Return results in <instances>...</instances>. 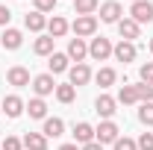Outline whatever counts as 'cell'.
Returning a JSON list of instances; mask_svg holds the SVG:
<instances>
[{"mask_svg":"<svg viewBox=\"0 0 153 150\" xmlns=\"http://www.w3.org/2000/svg\"><path fill=\"white\" fill-rule=\"evenodd\" d=\"M71 30H74L76 38H88V36H94V30H97V18L94 15H76Z\"/></svg>","mask_w":153,"mask_h":150,"instance_id":"obj_1","label":"cell"},{"mask_svg":"<svg viewBox=\"0 0 153 150\" xmlns=\"http://www.w3.org/2000/svg\"><path fill=\"white\" fill-rule=\"evenodd\" d=\"M118 132H121V130H118L115 121H103V124L94 130V141H97V144H115V141L121 138Z\"/></svg>","mask_w":153,"mask_h":150,"instance_id":"obj_2","label":"cell"},{"mask_svg":"<svg viewBox=\"0 0 153 150\" xmlns=\"http://www.w3.org/2000/svg\"><path fill=\"white\" fill-rule=\"evenodd\" d=\"M88 56L94 59V62H106V59L112 56V41L109 38H91V44H88Z\"/></svg>","mask_w":153,"mask_h":150,"instance_id":"obj_3","label":"cell"},{"mask_svg":"<svg viewBox=\"0 0 153 150\" xmlns=\"http://www.w3.org/2000/svg\"><path fill=\"white\" fill-rule=\"evenodd\" d=\"M130 15H133V21L141 27V24H150L153 21V3H147V0H135L133 9H130Z\"/></svg>","mask_w":153,"mask_h":150,"instance_id":"obj_4","label":"cell"},{"mask_svg":"<svg viewBox=\"0 0 153 150\" xmlns=\"http://www.w3.org/2000/svg\"><path fill=\"white\" fill-rule=\"evenodd\" d=\"M115 106H118V100H115V97H109V94H100V97L94 100V112L100 115V118H106V121H112V115L118 112Z\"/></svg>","mask_w":153,"mask_h":150,"instance_id":"obj_5","label":"cell"},{"mask_svg":"<svg viewBox=\"0 0 153 150\" xmlns=\"http://www.w3.org/2000/svg\"><path fill=\"white\" fill-rule=\"evenodd\" d=\"M0 109H3V115H6V118H21V112L27 109V103L21 100L18 94H9V97L0 103Z\"/></svg>","mask_w":153,"mask_h":150,"instance_id":"obj_6","label":"cell"},{"mask_svg":"<svg viewBox=\"0 0 153 150\" xmlns=\"http://www.w3.org/2000/svg\"><path fill=\"white\" fill-rule=\"evenodd\" d=\"M33 91H36L38 97H47V94H53V91H56L53 74H38L36 79H33Z\"/></svg>","mask_w":153,"mask_h":150,"instance_id":"obj_7","label":"cell"},{"mask_svg":"<svg viewBox=\"0 0 153 150\" xmlns=\"http://www.w3.org/2000/svg\"><path fill=\"white\" fill-rule=\"evenodd\" d=\"M124 15V9H121V3L118 0H109V3H103L100 6V21H106V24H118Z\"/></svg>","mask_w":153,"mask_h":150,"instance_id":"obj_8","label":"cell"},{"mask_svg":"<svg viewBox=\"0 0 153 150\" xmlns=\"http://www.w3.org/2000/svg\"><path fill=\"white\" fill-rule=\"evenodd\" d=\"M112 56L118 59V62H124V65H127V62H133V59H135V44L121 38V41L112 47Z\"/></svg>","mask_w":153,"mask_h":150,"instance_id":"obj_9","label":"cell"},{"mask_svg":"<svg viewBox=\"0 0 153 150\" xmlns=\"http://www.w3.org/2000/svg\"><path fill=\"white\" fill-rule=\"evenodd\" d=\"M6 79H9V85H15V88H24V85H30V71H27L24 65H15V68H9Z\"/></svg>","mask_w":153,"mask_h":150,"instance_id":"obj_10","label":"cell"},{"mask_svg":"<svg viewBox=\"0 0 153 150\" xmlns=\"http://www.w3.org/2000/svg\"><path fill=\"white\" fill-rule=\"evenodd\" d=\"M85 56H88V44H85V38H71V44H68V59H74L76 65H79Z\"/></svg>","mask_w":153,"mask_h":150,"instance_id":"obj_11","label":"cell"},{"mask_svg":"<svg viewBox=\"0 0 153 150\" xmlns=\"http://www.w3.org/2000/svg\"><path fill=\"white\" fill-rule=\"evenodd\" d=\"M68 74H71V85L76 88V85H85V82L91 79V68H88L85 62H79V65H74Z\"/></svg>","mask_w":153,"mask_h":150,"instance_id":"obj_12","label":"cell"},{"mask_svg":"<svg viewBox=\"0 0 153 150\" xmlns=\"http://www.w3.org/2000/svg\"><path fill=\"white\" fill-rule=\"evenodd\" d=\"M138 30H141V27H138L133 18H121V21H118V33H121V38H124V41L138 38Z\"/></svg>","mask_w":153,"mask_h":150,"instance_id":"obj_13","label":"cell"},{"mask_svg":"<svg viewBox=\"0 0 153 150\" xmlns=\"http://www.w3.org/2000/svg\"><path fill=\"white\" fill-rule=\"evenodd\" d=\"M44 138H59L65 132V121L62 118H44Z\"/></svg>","mask_w":153,"mask_h":150,"instance_id":"obj_14","label":"cell"},{"mask_svg":"<svg viewBox=\"0 0 153 150\" xmlns=\"http://www.w3.org/2000/svg\"><path fill=\"white\" fill-rule=\"evenodd\" d=\"M74 144H88V141H94V127H91V124H85V121H82V124H76L74 127Z\"/></svg>","mask_w":153,"mask_h":150,"instance_id":"obj_15","label":"cell"},{"mask_svg":"<svg viewBox=\"0 0 153 150\" xmlns=\"http://www.w3.org/2000/svg\"><path fill=\"white\" fill-rule=\"evenodd\" d=\"M21 41H24L21 30H12V27H6V33H3V38H0V44H3L6 50H18Z\"/></svg>","mask_w":153,"mask_h":150,"instance_id":"obj_16","label":"cell"},{"mask_svg":"<svg viewBox=\"0 0 153 150\" xmlns=\"http://www.w3.org/2000/svg\"><path fill=\"white\" fill-rule=\"evenodd\" d=\"M27 112H30V118L44 121V118H47V103H44V97H33V100L27 103Z\"/></svg>","mask_w":153,"mask_h":150,"instance_id":"obj_17","label":"cell"},{"mask_svg":"<svg viewBox=\"0 0 153 150\" xmlns=\"http://www.w3.org/2000/svg\"><path fill=\"white\" fill-rule=\"evenodd\" d=\"M24 147L27 150H47L44 132H27V135H24Z\"/></svg>","mask_w":153,"mask_h":150,"instance_id":"obj_18","label":"cell"},{"mask_svg":"<svg viewBox=\"0 0 153 150\" xmlns=\"http://www.w3.org/2000/svg\"><path fill=\"white\" fill-rule=\"evenodd\" d=\"M47 33H50L53 38H62L65 33H68V21L62 18V15H53V18L47 21Z\"/></svg>","mask_w":153,"mask_h":150,"instance_id":"obj_19","label":"cell"},{"mask_svg":"<svg viewBox=\"0 0 153 150\" xmlns=\"http://www.w3.org/2000/svg\"><path fill=\"white\" fill-rule=\"evenodd\" d=\"M68 62H71L68 53H56V50H53V53H50V62H47V65H50V74H62V71H68Z\"/></svg>","mask_w":153,"mask_h":150,"instance_id":"obj_20","label":"cell"},{"mask_svg":"<svg viewBox=\"0 0 153 150\" xmlns=\"http://www.w3.org/2000/svg\"><path fill=\"white\" fill-rule=\"evenodd\" d=\"M24 27H27V30H33V33H41V30L47 27V18H44L41 12H30V15L24 18Z\"/></svg>","mask_w":153,"mask_h":150,"instance_id":"obj_21","label":"cell"},{"mask_svg":"<svg viewBox=\"0 0 153 150\" xmlns=\"http://www.w3.org/2000/svg\"><path fill=\"white\" fill-rule=\"evenodd\" d=\"M53 41H56L53 36H38L36 44H33V50H36L38 56H50L53 53Z\"/></svg>","mask_w":153,"mask_h":150,"instance_id":"obj_22","label":"cell"},{"mask_svg":"<svg viewBox=\"0 0 153 150\" xmlns=\"http://www.w3.org/2000/svg\"><path fill=\"white\" fill-rule=\"evenodd\" d=\"M118 103H124V106H133V103H138L135 85H121V91H118Z\"/></svg>","mask_w":153,"mask_h":150,"instance_id":"obj_23","label":"cell"},{"mask_svg":"<svg viewBox=\"0 0 153 150\" xmlns=\"http://www.w3.org/2000/svg\"><path fill=\"white\" fill-rule=\"evenodd\" d=\"M94 79H97V85H115V79H118V74H115V68H100L94 74Z\"/></svg>","mask_w":153,"mask_h":150,"instance_id":"obj_24","label":"cell"},{"mask_svg":"<svg viewBox=\"0 0 153 150\" xmlns=\"http://www.w3.org/2000/svg\"><path fill=\"white\" fill-rule=\"evenodd\" d=\"M74 94H76V88L71 85V82L56 85V100H59V103H71V100H74Z\"/></svg>","mask_w":153,"mask_h":150,"instance_id":"obj_25","label":"cell"},{"mask_svg":"<svg viewBox=\"0 0 153 150\" xmlns=\"http://www.w3.org/2000/svg\"><path fill=\"white\" fill-rule=\"evenodd\" d=\"M135 94H138V103H153V85H147V82H138Z\"/></svg>","mask_w":153,"mask_h":150,"instance_id":"obj_26","label":"cell"},{"mask_svg":"<svg viewBox=\"0 0 153 150\" xmlns=\"http://www.w3.org/2000/svg\"><path fill=\"white\" fill-rule=\"evenodd\" d=\"M74 9L76 15H91L97 9V0H74Z\"/></svg>","mask_w":153,"mask_h":150,"instance_id":"obj_27","label":"cell"},{"mask_svg":"<svg viewBox=\"0 0 153 150\" xmlns=\"http://www.w3.org/2000/svg\"><path fill=\"white\" fill-rule=\"evenodd\" d=\"M138 121H141L144 127H153V103H141V109H138Z\"/></svg>","mask_w":153,"mask_h":150,"instance_id":"obj_28","label":"cell"},{"mask_svg":"<svg viewBox=\"0 0 153 150\" xmlns=\"http://www.w3.org/2000/svg\"><path fill=\"white\" fill-rule=\"evenodd\" d=\"M21 147H24V141H21V138H15V135H6L0 150H21Z\"/></svg>","mask_w":153,"mask_h":150,"instance_id":"obj_29","label":"cell"},{"mask_svg":"<svg viewBox=\"0 0 153 150\" xmlns=\"http://www.w3.org/2000/svg\"><path fill=\"white\" fill-rule=\"evenodd\" d=\"M138 76H141V82H147V85H153V62H147V65H141V71H138Z\"/></svg>","mask_w":153,"mask_h":150,"instance_id":"obj_30","label":"cell"},{"mask_svg":"<svg viewBox=\"0 0 153 150\" xmlns=\"http://www.w3.org/2000/svg\"><path fill=\"white\" fill-rule=\"evenodd\" d=\"M33 3H36V12H41V15L56 9V0H33Z\"/></svg>","mask_w":153,"mask_h":150,"instance_id":"obj_31","label":"cell"},{"mask_svg":"<svg viewBox=\"0 0 153 150\" xmlns=\"http://www.w3.org/2000/svg\"><path fill=\"white\" fill-rule=\"evenodd\" d=\"M135 144H138V150H153V132H141V138Z\"/></svg>","mask_w":153,"mask_h":150,"instance_id":"obj_32","label":"cell"},{"mask_svg":"<svg viewBox=\"0 0 153 150\" xmlns=\"http://www.w3.org/2000/svg\"><path fill=\"white\" fill-rule=\"evenodd\" d=\"M115 150H138V144H135L133 138H118L115 141Z\"/></svg>","mask_w":153,"mask_h":150,"instance_id":"obj_33","label":"cell"},{"mask_svg":"<svg viewBox=\"0 0 153 150\" xmlns=\"http://www.w3.org/2000/svg\"><path fill=\"white\" fill-rule=\"evenodd\" d=\"M9 18H12L9 6H3V3H0V27H9Z\"/></svg>","mask_w":153,"mask_h":150,"instance_id":"obj_34","label":"cell"},{"mask_svg":"<svg viewBox=\"0 0 153 150\" xmlns=\"http://www.w3.org/2000/svg\"><path fill=\"white\" fill-rule=\"evenodd\" d=\"M79 150H103V144H97V141H88V144H82Z\"/></svg>","mask_w":153,"mask_h":150,"instance_id":"obj_35","label":"cell"},{"mask_svg":"<svg viewBox=\"0 0 153 150\" xmlns=\"http://www.w3.org/2000/svg\"><path fill=\"white\" fill-rule=\"evenodd\" d=\"M59 150H79V147H76V144H62Z\"/></svg>","mask_w":153,"mask_h":150,"instance_id":"obj_36","label":"cell"},{"mask_svg":"<svg viewBox=\"0 0 153 150\" xmlns=\"http://www.w3.org/2000/svg\"><path fill=\"white\" fill-rule=\"evenodd\" d=\"M147 47H150V53H153V38H150V44H147Z\"/></svg>","mask_w":153,"mask_h":150,"instance_id":"obj_37","label":"cell"},{"mask_svg":"<svg viewBox=\"0 0 153 150\" xmlns=\"http://www.w3.org/2000/svg\"><path fill=\"white\" fill-rule=\"evenodd\" d=\"M0 112H3V109H0Z\"/></svg>","mask_w":153,"mask_h":150,"instance_id":"obj_38","label":"cell"},{"mask_svg":"<svg viewBox=\"0 0 153 150\" xmlns=\"http://www.w3.org/2000/svg\"><path fill=\"white\" fill-rule=\"evenodd\" d=\"M133 3H135V0H133Z\"/></svg>","mask_w":153,"mask_h":150,"instance_id":"obj_39","label":"cell"}]
</instances>
